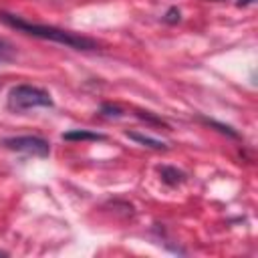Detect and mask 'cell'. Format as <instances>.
<instances>
[{
  "label": "cell",
  "mask_w": 258,
  "mask_h": 258,
  "mask_svg": "<svg viewBox=\"0 0 258 258\" xmlns=\"http://www.w3.org/2000/svg\"><path fill=\"white\" fill-rule=\"evenodd\" d=\"M0 20L6 26L16 28V30L28 34V36L42 38V40H52V42L64 44V46L75 48V50H97L99 48L97 40H93L89 36H83V34L71 32V30H64V28H58V26H50V24L28 22V20L16 16V14H10V12H0Z\"/></svg>",
  "instance_id": "6da1fadb"
},
{
  "label": "cell",
  "mask_w": 258,
  "mask_h": 258,
  "mask_svg": "<svg viewBox=\"0 0 258 258\" xmlns=\"http://www.w3.org/2000/svg\"><path fill=\"white\" fill-rule=\"evenodd\" d=\"M52 97L34 85H16L8 91V107L14 111H26L36 107H52Z\"/></svg>",
  "instance_id": "7a4b0ae2"
},
{
  "label": "cell",
  "mask_w": 258,
  "mask_h": 258,
  "mask_svg": "<svg viewBox=\"0 0 258 258\" xmlns=\"http://www.w3.org/2000/svg\"><path fill=\"white\" fill-rule=\"evenodd\" d=\"M2 145L10 151H18V153L34 155V157H48V153H50V143L36 135L6 137V139H2Z\"/></svg>",
  "instance_id": "3957f363"
},
{
  "label": "cell",
  "mask_w": 258,
  "mask_h": 258,
  "mask_svg": "<svg viewBox=\"0 0 258 258\" xmlns=\"http://www.w3.org/2000/svg\"><path fill=\"white\" fill-rule=\"evenodd\" d=\"M64 141H105L107 137L103 133L97 131H89V129H71L67 133H62Z\"/></svg>",
  "instance_id": "277c9868"
},
{
  "label": "cell",
  "mask_w": 258,
  "mask_h": 258,
  "mask_svg": "<svg viewBox=\"0 0 258 258\" xmlns=\"http://www.w3.org/2000/svg\"><path fill=\"white\" fill-rule=\"evenodd\" d=\"M127 137L133 139L135 143L147 147V149H155V151H167V149H169L167 143H163V141H159V139H153V137H149V135H141V133H135V131H127Z\"/></svg>",
  "instance_id": "5b68a950"
},
{
  "label": "cell",
  "mask_w": 258,
  "mask_h": 258,
  "mask_svg": "<svg viewBox=\"0 0 258 258\" xmlns=\"http://www.w3.org/2000/svg\"><path fill=\"white\" fill-rule=\"evenodd\" d=\"M159 175H161V181L167 183V185H179V183L185 181V173L177 167H171V165H161Z\"/></svg>",
  "instance_id": "8992f818"
},
{
  "label": "cell",
  "mask_w": 258,
  "mask_h": 258,
  "mask_svg": "<svg viewBox=\"0 0 258 258\" xmlns=\"http://www.w3.org/2000/svg\"><path fill=\"white\" fill-rule=\"evenodd\" d=\"M202 123H206V125H210V127H216V131H220V133H224V135H228V137H232V139H238V131H234L230 125H224V123H220V121H216V119H208V117H198Z\"/></svg>",
  "instance_id": "52a82bcc"
},
{
  "label": "cell",
  "mask_w": 258,
  "mask_h": 258,
  "mask_svg": "<svg viewBox=\"0 0 258 258\" xmlns=\"http://www.w3.org/2000/svg\"><path fill=\"white\" fill-rule=\"evenodd\" d=\"M137 117L143 119V121H147V123H153V125H159V127H165V129H167V123H165L163 119L155 117V115L149 113V111H137Z\"/></svg>",
  "instance_id": "ba28073f"
},
{
  "label": "cell",
  "mask_w": 258,
  "mask_h": 258,
  "mask_svg": "<svg viewBox=\"0 0 258 258\" xmlns=\"http://www.w3.org/2000/svg\"><path fill=\"white\" fill-rule=\"evenodd\" d=\"M101 113L105 117H123V109L117 107V105H109V103L101 105Z\"/></svg>",
  "instance_id": "9c48e42d"
},
{
  "label": "cell",
  "mask_w": 258,
  "mask_h": 258,
  "mask_svg": "<svg viewBox=\"0 0 258 258\" xmlns=\"http://www.w3.org/2000/svg\"><path fill=\"white\" fill-rule=\"evenodd\" d=\"M179 18H181V12H179L175 6H171V8L165 12V16H163V20H165L167 24H175V22H179Z\"/></svg>",
  "instance_id": "30bf717a"
},
{
  "label": "cell",
  "mask_w": 258,
  "mask_h": 258,
  "mask_svg": "<svg viewBox=\"0 0 258 258\" xmlns=\"http://www.w3.org/2000/svg\"><path fill=\"white\" fill-rule=\"evenodd\" d=\"M10 58H12V46H10L6 40L0 38V62L10 60Z\"/></svg>",
  "instance_id": "8fae6325"
},
{
  "label": "cell",
  "mask_w": 258,
  "mask_h": 258,
  "mask_svg": "<svg viewBox=\"0 0 258 258\" xmlns=\"http://www.w3.org/2000/svg\"><path fill=\"white\" fill-rule=\"evenodd\" d=\"M236 4L238 6H248V4H254V0H238Z\"/></svg>",
  "instance_id": "7c38bea8"
}]
</instances>
